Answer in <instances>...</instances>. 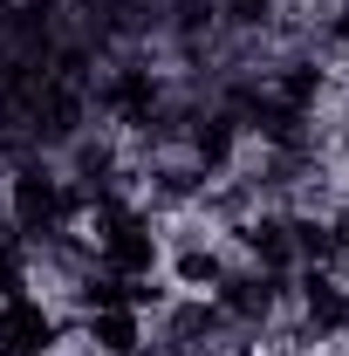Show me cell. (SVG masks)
<instances>
[{
	"label": "cell",
	"mask_w": 349,
	"mask_h": 356,
	"mask_svg": "<svg viewBox=\"0 0 349 356\" xmlns=\"http://www.w3.org/2000/svg\"><path fill=\"white\" fill-rule=\"evenodd\" d=\"M55 350V315L35 295H7L0 302V356H48Z\"/></svg>",
	"instance_id": "cell-3"
},
{
	"label": "cell",
	"mask_w": 349,
	"mask_h": 356,
	"mask_svg": "<svg viewBox=\"0 0 349 356\" xmlns=\"http://www.w3.org/2000/svg\"><path fill=\"white\" fill-rule=\"evenodd\" d=\"M89 343H96V356H137V343H144L137 309H96L89 315Z\"/></svg>",
	"instance_id": "cell-6"
},
{
	"label": "cell",
	"mask_w": 349,
	"mask_h": 356,
	"mask_svg": "<svg viewBox=\"0 0 349 356\" xmlns=\"http://www.w3.org/2000/svg\"><path fill=\"white\" fill-rule=\"evenodd\" d=\"M267 7H274V0H226V14H233L240 28H254V21H261Z\"/></svg>",
	"instance_id": "cell-14"
},
{
	"label": "cell",
	"mask_w": 349,
	"mask_h": 356,
	"mask_svg": "<svg viewBox=\"0 0 349 356\" xmlns=\"http://www.w3.org/2000/svg\"><path fill=\"white\" fill-rule=\"evenodd\" d=\"M274 96H281V103H288V110H315V96H322V69H315V62H288V76H281V83H274Z\"/></svg>",
	"instance_id": "cell-10"
},
{
	"label": "cell",
	"mask_w": 349,
	"mask_h": 356,
	"mask_svg": "<svg viewBox=\"0 0 349 356\" xmlns=\"http://www.w3.org/2000/svg\"><path fill=\"white\" fill-rule=\"evenodd\" d=\"M76 213V192L62 178H48L42 165H21L14 172V226L21 233H62Z\"/></svg>",
	"instance_id": "cell-2"
},
{
	"label": "cell",
	"mask_w": 349,
	"mask_h": 356,
	"mask_svg": "<svg viewBox=\"0 0 349 356\" xmlns=\"http://www.w3.org/2000/svg\"><path fill=\"white\" fill-rule=\"evenodd\" d=\"M274 281H281V274H261V281H219V309L240 315V322H261V315L274 309Z\"/></svg>",
	"instance_id": "cell-8"
},
{
	"label": "cell",
	"mask_w": 349,
	"mask_h": 356,
	"mask_svg": "<svg viewBox=\"0 0 349 356\" xmlns=\"http://www.w3.org/2000/svg\"><path fill=\"white\" fill-rule=\"evenodd\" d=\"M343 158H349V144H343Z\"/></svg>",
	"instance_id": "cell-16"
},
{
	"label": "cell",
	"mask_w": 349,
	"mask_h": 356,
	"mask_svg": "<svg viewBox=\"0 0 349 356\" xmlns=\"http://www.w3.org/2000/svg\"><path fill=\"white\" fill-rule=\"evenodd\" d=\"M247 254H254L267 274H288V267H295V233H288V220H261V226H247Z\"/></svg>",
	"instance_id": "cell-7"
},
{
	"label": "cell",
	"mask_w": 349,
	"mask_h": 356,
	"mask_svg": "<svg viewBox=\"0 0 349 356\" xmlns=\"http://www.w3.org/2000/svg\"><path fill=\"white\" fill-rule=\"evenodd\" d=\"M103 103H110L124 124H151V110H158V76H151V69H117V76L103 83Z\"/></svg>",
	"instance_id": "cell-4"
},
{
	"label": "cell",
	"mask_w": 349,
	"mask_h": 356,
	"mask_svg": "<svg viewBox=\"0 0 349 356\" xmlns=\"http://www.w3.org/2000/svg\"><path fill=\"white\" fill-rule=\"evenodd\" d=\"M178 281L206 295V288H219V281H226V267H219L213 247H185V254H178Z\"/></svg>",
	"instance_id": "cell-11"
},
{
	"label": "cell",
	"mask_w": 349,
	"mask_h": 356,
	"mask_svg": "<svg viewBox=\"0 0 349 356\" xmlns=\"http://www.w3.org/2000/svg\"><path fill=\"white\" fill-rule=\"evenodd\" d=\"M233 137H240V117H206L199 131H192V158L206 165V172H226V158H233Z\"/></svg>",
	"instance_id": "cell-9"
},
{
	"label": "cell",
	"mask_w": 349,
	"mask_h": 356,
	"mask_svg": "<svg viewBox=\"0 0 349 356\" xmlns=\"http://www.w3.org/2000/svg\"><path fill=\"white\" fill-rule=\"evenodd\" d=\"M329 233H336V254H349V213H343L336 226H329Z\"/></svg>",
	"instance_id": "cell-15"
},
{
	"label": "cell",
	"mask_w": 349,
	"mask_h": 356,
	"mask_svg": "<svg viewBox=\"0 0 349 356\" xmlns=\"http://www.w3.org/2000/svg\"><path fill=\"white\" fill-rule=\"evenodd\" d=\"M96 247H103V267L124 274V281H144L151 261H158V233H151V220H137L117 192H96Z\"/></svg>",
	"instance_id": "cell-1"
},
{
	"label": "cell",
	"mask_w": 349,
	"mask_h": 356,
	"mask_svg": "<svg viewBox=\"0 0 349 356\" xmlns=\"http://www.w3.org/2000/svg\"><path fill=\"white\" fill-rule=\"evenodd\" d=\"M288 233H295V261H329V254H336V233L315 226V220H295Z\"/></svg>",
	"instance_id": "cell-12"
},
{
	"label": "cell",
	"mask_w": 349,
	"mask_h": 356,
	"mask_svg": "<svg viewBox=\"0 0 349 356\" xmlns=\"http://www.w3.org/2000/svg\"><path fill=\"white\" fill-rule=\"evenodd\" d=\"M21 274H28V267H21V240H14V233H0V302H7V295H21Z\"/></svg>",
	"instance_id": "cell-13"
},
{
	"label": "cell",
	"mask_w": 349,
	"mask_h": 356,
	"mask_svg": "<svg viewBox=\"0 0 349 356\" xmlns=\"http://www.w3.org/2000/svg\"><path fill=\"white\" fill-rule=\"evenodd\" d=\"M302 315H308V329H315V336H343V329H349V288H336L329 274H308Z\"/></svg>",
	"instance_id": "cell-5"
}]
</instances>
